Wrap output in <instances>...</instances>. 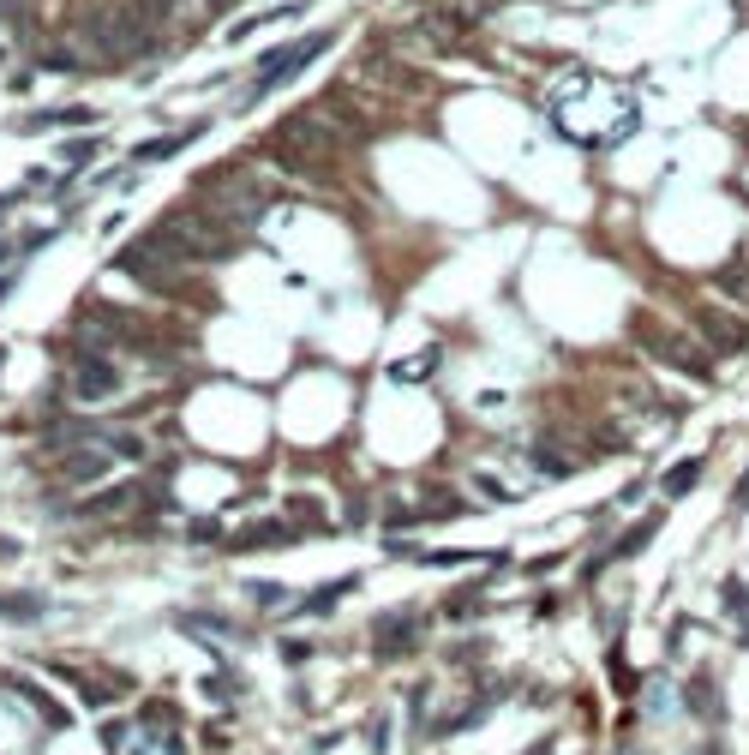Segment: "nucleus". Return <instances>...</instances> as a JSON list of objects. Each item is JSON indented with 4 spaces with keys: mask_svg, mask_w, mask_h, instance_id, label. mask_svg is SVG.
I'll return each instance as SVG.
<instances>
[{
    "mask_svg": "<svg viewBox=\"0 0 749 755\" xmlns=\"http://www.w3.org/2000/svg\"><path fill=\"white\" fill-rule=\"evenodd\" d=\"M114 270H120V276H138V282H150V288H174L186 264H180V252H174V246H168L162 234H144V240L120 246Z\"/></svg>",
    "mask_w": 749,
    "mask_h": 755,
    "instance_id": "nucleus-2",
    "label": "nucleus"
},
{
    "mask_svg": "<svg viewBox=\"0 0 749 755\" xmlns=\"http://www.w3.org/2000/svg\"><path fill=\"white\" fill-rule=\"evenodd\" d=\"M654 528H660V516H642V522H636V534H630V540H618V552H612V558H636V552L654 540Z\"/></svg>",
    "mask_w": 749,
    "mask_h": 755,
    "instance_id": "nucleus-15",
    "label": "nucleus"
},
{
    "mask_svg": "<svg viewBox=\"0 0 749 755\" xmlns=\"http://www.w3.org/2000/svg\"><path fill=\"white\" fill-rule=\"evenodd\" d=\"M749 510V468H744V480H738V492H732V516H744Z\"/></svg>",
    "mask_w": 749,
    "mask_h": 755,
    "instance_id": "nucleus-22",
    "label": "nucleus"
},
{
    "mask_svg": "<svg viewBox=\"0 0 749 755\" xmlns=\"http://www.w3.org/2000/svg\"><path fill=\"white\" fill-rule=\"evenodd\" d=\"M684 708H690L702 726H720V720H726V696H720V684H714L708 672H696V678L684 684Z\"/></svg>",
    "mask_w": 749,
    "mask_h": 755,
    "instance_id": "nucleus-7",
    "label": "nucleus"
},
{
    "mask_svg": "<svg viewBox=\"0 0 749 755\" xmlns=\"http://www.w3.org/2000/svg\"><path fill=\"white\" fill-rule=\"evenodd\" d=\"M90 150H96V138H72V144H66V162H84Z\"/></svg>",
    "mask_w": 749,
    "mask_h": 755,
    "instance_id": "nucleus-21",
    "label": "nucleus"
},
{
    "mask_svg": "<svg viewBox=\"0 0 749 755\" xmlns=\"http://www.w3.org/2000/svg\"><path fill=\"white\" fill-rule=\"evenodd\" d=\"M42 600L36 594H0V618H36Z\"/></svg>",
    "mask_w": 749,
    "mask_h": 755,
    "instance_id": "nucleus-16",
    "label": "nucleus"
},
{
    "mask_svg": "<svg viewBox=\"0 0 749 755\" xmlns=\"http://www.w3.org/2000/svg\"><path fill=\"white\" fill-rule=\"evenodd\" d=\"M720 606L749 618V582H738V576H732V582H720Z\"/></svg>",
    "mask_w": 749,
    "mask_h": 755,
    "instance_id": "nucleus-18",
    "label": "nucleus"
},
{
    "mask_svg": "<svg viewBox=\"0 0 749 755\" xmlns=\"http://www.w3.org/2000/svg\"><path fill=\"white\" fill-rule=\"evenodd\" d=\"M6 204H12V198H0V210H6Z\"/></svg>",
    "mask_w": 749,
    "mask_h": 755,
    "instance_id": "nucleus-24",
    "label": "nucleus"
},
{
    "mask_svg": "<svg viewBox=\"0 0 749 755\" xmlns=\"http://www.w3.org/2000/svg\"><path fill=\"white\" fill-rule=\"evenodd\" d=\"M438 366V348H426V354H414V360H402V366H390V378L402 384V378H420V372H432Z\"/></svg>",
    "mask_w": 749,
    "mask_h": 755,
    "instance_id": "nucleus-17",
    "label": "nucleus"
},
{
    "mask_svg": "<svg viewBox=\"0 0 749 755\" xmlns=\"http://www.w3.org/2000/svg\"><path fill=\"white\" fill-rule=\"evenodd\" d=\"M108 462H114V450H108L102 438H90V444H78V450L60 456V474H66V480H102Z\"/></svg>",
    "mask_w": 749,
    "mask_h": 755,
    "instance_id": "nucleus-6",
    "label": "nucleus"
},
{
    "mask_svg": "<svg viewBox=\"0 0 749 755\" xmlns=\"http://www.w3.org/2000/svg\"><path fill=\"white\" fill-rule=\"evenodd\" d=\"M696 755H726V744H702Z\"/></svg>",
    "mask_w": 749,
    "mask_h": 755,
    "instance_id": "nucleus-23",
    "label": "nucleus"
},
{
    "mask_svg": "<svg viewBox=\"0 0 749 755\" xmlns=\"http://www.w3.org/2000/svg\"><path fill=\"white\" fill-rule=\"evenodd\" d=\"M114 390H120L114 360H78V372H72V396L78 402H108Z\"/></svg>",
    "mask_w": 749,
    "mask_h": 755,
    "instance_id": "nucleus-5",
    "label": "nucleus"
},
{
    "mask_svg": "<svg viewBox=\"0 0 749 755\" xmlns=\"http://www.w3.org/2000/svg\"><path fill=\"white\" fill-rule=\"evenodd\" d=\"M216 228H228V234H240V228H252L258 216H264V204H270V192L264 186H252L246 174H234V168H216V174H204L198 180V198H192Z\"/></svg>",
    "mask_w": 749,
    "mask_h": 755,
    "instance_id": "nucleus-1",
    "label": "nucleus"
},
{
    "mask_svg": "<svg viewBox=\"0 0 749 755\" xmlns=\"http://www.w3.org/2000/svg\"><path fill=\"white\" fill-rule=\"evenodd\" d=\"M696 480H702V456H684V462H672V468L660 474V492H666V498H690Z\"/></svg>",
    "mask_w": 749,
    "mask_h": 755,
    "instance_id": "nucleus-9",
    "label": "nucleus"
},
{
    "mask_svg": "<svg viewBox=\"0 0 749 755\" xmlns=\"http://www.w3.org/2000/svg\"><path fill=\"white\" fill-rule=\"evenodd\" d=\"M198 132H204V126H192V132H174V138H150V144H138V150H132V162H162V156H174L180 144H192Z\"/></svg>",
    "mask_w": 749,
    "mask_h": 755,
    "instance_id": "nucleus-11",
    "label": "nucleus"
},
{
    "mask_svg": "<svg viewBox=\"0 0 749 755\" xmlns=\"http://www.w3.org/2000/svg\"><path fill=\"white\" fill-rule=\"evenodd\" d=\"M114 456H126V462H144V438H132V432H96Z\"/></svg>",
    "mask_w": 749,
    "mask_h": 755,
    "instance_id": "nucleus-14",
    "label": "nucleus"
},
{
    "mask_svg": "<svg viewBox=\"0 0 749 755\" xmlns=\"http://www.w3.org/2000/svg\"><path fill=\"white\" fill-rule=\"evenodd\" d=\"M612 690H618V696H636V690H642V678H636V666L624 660V648H612Z\"/></svg>",
    "mask_w": 749,
    "mask_h": 755,
    "instance_id": "nucleus-13",
    "label": "nucleus"
},
{
    "mask_svg": "<svg viewBox=\"0 0 749 755\" xmlns=\"http://www.w3.org/2000/svg\"><path fill=\"white\" fill-rule=\"evenodd\" d=\"M126 504H132V486H108V492L84 498V516H114V510H126Z\"/></svg>",
    "mask_w": 749,
    "mask_h": 755,
    "instance_id": "nucleus-12",
    "label": "nucleus"
},
{
    "mask_svg": "<svg viewBox=\"0 0 749 755\" xmlns=\"http://www.w3.org/2000/svg\"><path fill=\"white\" fill-rule=\"evenodd\" d=\"M696 330H702V342H708L720 360H738V354H749V324H744V318H732V312L696 306Z\"/></svg>",
    "mask_w": 749,
    "mask_h": 755,
    "instance_id": "nucleus-3",
    "label": "nucleus"
},
{
    "mask_svg": "<svg viewBox=\"0 0 749 755\" xmlns=\"http://www.w3.org/2000/svg\"><path fill=\"white\" fill-rule=\"evenodd\" d=\"M474 600H480V588H456V594L444 600V612H450V618H462V612H474Z\"/></svg>",
    "mask_w": 749,
    "mask_h": 755,
    "instance_id": "nucleus-20",
    "label": "nucleus"
},
{
    "mask_svg": "<svg viewBox=\"0 0 749 755\" xmlns=\"http://www.w3.org/2000/svg\"><path fill=\"white\" fill-rule=\"evenodd\" d=\"M54 672H60V678H66V684H72L90 708H102V702H114V696L126 690V684H96V678H78V672H66V666H54Z\"/></svg>",
    "mask_w": 749,
    "mask_h": 755,
    "instance_id": "nucleus-10",
    "label": "nucleus"
},
{
    "mask_svg": "<svg viewBox=\"0 0 749 755\" xmlns=\"http://www.w3.org/2000/svg\"><path fill=\"white\" fill-rule=\"evenodd\" d=\"M420 642V630L408 624V612H390V618H378V654H408Z\"/></svg>",
    "mask_w": 749,
    "mask_h": 755,
    "instance_id": "nucleus-8",
    "label": "nucleus"
},
{
    "mask_svg": "<svg viewBox=\"0 0 749 755\" xmlns=\"http://www.w3.org/2000/svg\"><path fill=\"white\" fill-rule=\"evenodd\" d=\"M282 540H288V528H282V522H264V528H258V534H246L240 546H246V552H258V546H282Z\"/></svg>",
    "mask_w": 749,
    "mask_h": 755,
    "instance_id": "nucleus-19",
    "label": "nucleus"
},
{
    "mask_svg": "<svg viewBox=\"0 0 749 755\" xmlns=\"http://www.w3.org/2000/svg\"><path fill=\"white\" fill-rule=\"evenodd\" d=\"M642 342H648V348H654V354H660L666 366H678V372H690L696 384H708V378H714V360H708L702 348H690L684 336H642Z\"/></svg>",
    "mask_w": 749,
    "mask_h": 755,
    "instance_id": "nucleus-4",
    "label": "nucleus"
}]
</instances>
